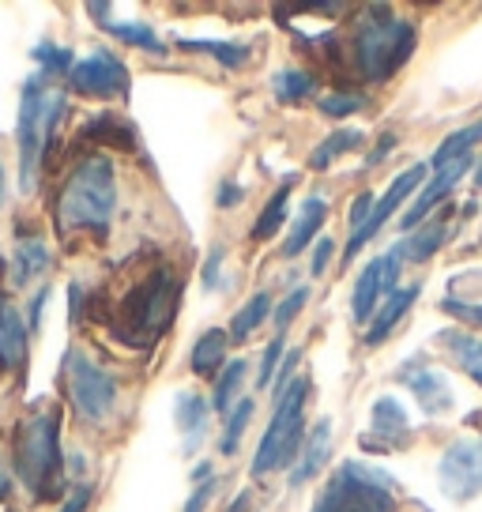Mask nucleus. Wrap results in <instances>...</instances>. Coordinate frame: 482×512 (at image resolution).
Here are the masks:
<instances>
[{"mask_svg": "<svg viewBox=\"0 0 482 512\" xmlns=\"http://www.w3.org/2000/svg\"><path fill=\"white\" fill-rule=\"evenodd\" d=\"M283 343H287V336H275L272 343H268V351H264V358H260L257 388H268V384L275 381V373H279V358H283Z\"/></svg>", "mask_w": 482, "mask_h": 512, "instance_id": "37", "label": "nucleus"}, {"mask_svg": "<svg viewBox=\"0 0 482 512\" xmlns=\"http://www.w3.org/2000/svg\"><path fill=\"white\" fill-rule=\"evenodd\" d=\"M437 343L449 351V358L460 369H467V377H475L482 384V339L464 336V332H441Z\"/></svg>", "mask_w": 482, "mask_h": 512, "instance_id": "25", "label": "nucleus"}, {"mask_svg": "<svg viewBox=\"0 0 482 512\" xmlns=\"http://www.w3.org/2000/svg\"><path fill=\"white\" fill-rule=\"evenodd\" d=\"M418 290H422V287H418V283H411V287H396L392 294H388L385 305L373 313L370 328H366V343H370V347H377V343H385V339L392 336V328L403 320V313L415 305Z\"/></svg>", "mask_w": 482, "mask_h": 512, "instance_id": "20", "label": "nucleus"}, {"mask_svg": "<svg viewBox=\"0 0 482 512\" xmlns=\"http://www.w3.org/2000/svg\"><path fill=\"white\" fill-rule=\"evenodd\" d=\"M226 351H230V336H226L223 328H211V332H204V336L196 339L189 366H193L196 377H211L215 381L226 366Z\"/></svg>", "mask_w": 482, "mask_h": 512, "instance_id": "23", "label": "nucleus"}, {"mask_svg": "<svg viewBox=\"0 0 482 512\" xmlns=\"http://www.w3.org/2000/svg\"><path fill=\"white\" fill-rule=\"evenodd\" d=\"M16 471L34 501L65 497V452H61V411L38 407L16 430Z\"/></svg>", "mask_w": 482, "mask_h": 512, "instance_id": "4", "label": "nucleus"}, {"mask_svg": "<svg viewBox=\"0 0 482 512\" xmlns=\"http://www.w3.org/2000/svg\"><path fill=\"white\" fill-rule=\"evenodd\" d=\"M441 490L452 501H467V497L482 494V441H456V445L441 456Z\"/></svg>", "mask_w": 482, "mask_h": 512, "instance_id": "11", "label": "nucleus"}, {"mask_svg": "<svg viewBox=\"0 0 482 512\" xmlns=\"http://www.w3.org/2000/svg\"><path fill=\"white\" fill-rule=\"evenodd\" d=\"M351 53H354V68H358L362 80L385 83L415 53V27L407 19L392 16L388 8H370L366 19H358Z\"/></svg>", "mask_w": 482, "mask_h": 512, "instance_id": "5", "label": "nucleus"}, {"mask_svg": "<svg viewBox=\"0 0 482 512\" xmlns=\"http://www.w3.org/2000/svg\"><path fill=\"white\" fill-rule=\"evenodd\" d=\"M117 211V170L113 159L102 151H91L76 162V170H68L65 185L57 192L53 204V223L61 238H106Z\"/></svg>", "mask_w": 482, "mask_h": 512, "instance_id": "1", "label": "nucleus"}, {"mask_svg": "<svg viewBox=\"0 0 482 512\" xmlns=\"http://www.w3.org/2000/svg\"><path fill=\"white\" fill-rule=\"evenodd\" d=\"M68 91L83 98H98V102H110V98L129 95V68L125 61L110 53V49H91L83 61L72 64L68 72Z\"/></svg>", "mask_w": 482, "mask_h": 512, "instance_id": "9", "label": "nucleus"}, {"mask_svg": "<svg viewBox=\"0 0 482 512\" xmlns=\"http://www.w3.org/2000/svg\"><path fill=\"white\" fill-rule=\"evenodd\" d=\"M306 302H309V287H294L283 302L275 305L272 317H275V332H279V336H287V328L294 324V317L306 309Z\"/></svg>", "mask_w": 482, "mask_h": 512, "instance_id": "36", "label": "nucleus"}, {"mask_svg": "<svg viewBox=\"0 0 482 512\" xmlns=\"http://www.w3.org/2000/svg\"><path fill=\"white\" fill-rule=\"evenodd\" d=\"M12 494V479H8V471H0V501Z\"/></svg>", "mask_w": 482, "mask_h": 512, "instance_id": "49", "label": "nucleus"}, {"mask_svg": "<svg viewBox=\"0 0 482 512\" xmlns=\"http://www.w3.org/2000/svg\"><path fill=\"white\" fill-rule=\"evenodd\" d=\"M445 313H452V317L467 320V324H482V305H460V302H445Z\"/></svg>", "mask_w": 482, "mask_h": 512, "instance_id": "43", "label": "nucleus"}, {"mask_svg": "<svg viewBox=\"0 0 482 512\" xmlns=\"http://www.w3.org/2000/svg\"><path fill=\"white\" fill-rule=\"evenodd\" d=\"M226 512H253V494H249V490H241V494L226 505Z\"/></svg>", "mask_w": 482, "mask_h": 512, "instance_id": "47", "label": "nucleus"}, {"mask_svg": "<svg viewBox=\"0 0 482 512\" xmlns=\"http://www.w3.org/2000/svg\"><path fill=\"white\" fill-rule=\"evenodd\" d=\"M403 494L396 479L373 464L347 460L324 482L313 512H400Z\"/></svg>", "mask_w": 482, "mask_h": 512, "instance_id": "7", "label": "nucleus"}, {"mask_svg": "<svg viewBox=\"0 0 482 512\" xmlns=\"http://www.w3.org/2000/svg\"><path fill=\"white\" fill-rule=\"evenodd\" d=\"M241 384H245V358H230L223 373L215 377V392H211V411L230 415L234 403L241 400Z\"/></svg>", "mask_w": 482, "mask_h": 512, "instance_id": "26", "label": "nucleus"}, {"mask_svg": "<svg viewBox=\"0 0 482 512\" xmlns=\"http://www.w3.org/2000/svg\"><path fill=\"white\" fill-rule=\"evenodd\" d=\"M181 305V279L170 268H151L144 279H136L125 294L121 305L113 309V339L125 343L132 351H151L177 317Z\"/></svg>", "mask_w": 482, "mask_h": 512, "instance_id": "2", "label": "nucleus"}, {"mask_svg": "<svg viewBox=\"0 0 482 512\" xmlns=\"http://www.w3.org/2000/svg\"><path fill=\"white\" fill-rule=\"evenodd\" d=\"M400 268H403V249H400V245L366 264V272L358 275L354 294H351V313H354V320H358V324H366V320L377 313V302H381V298H388V294L396 290Z\"/></svg>", "mask_w": 482, "mask_h": 512, "instance_id": "10", "label": "nucleus"}, {"mask_svg": "<svg viewBox=\"0 0 482 512\" xmlns=\"http://www.w3.org/2000/svg\"><path fill=\"white\" fill-rule=\"evenodd\" d=\"M290 185H294V177H287V181L272 192V200H268V204H264V211L257 215V223H253V238H257V241H268L272 234H279V226L287 223Z\"/></svg>", "mask_w": 482, "mask_h": 512, "instance_id": "28", "label": "nucleus"}, {"mask_svg": "<svg viewBox=\"0 0 482 512\" xmlns=\"http://www.w3.org/2000/svg\"><path fill=\"white\" fill-rule=\"evenodd\" d=\"M46 302H49V290H38V294H34V305H31V320H27L31 328L42 324V309H46Z\"/></svg>", "mask_w": 482, "mask_h": 512, "instance_id": "46", "label": "nucleus"}, {"mask_svg": "<svg viewBox=\"0 0 482 512\" xmlns=\"http://www.w3.org/2000/svg\"><path fill=\"white\" fill-rule=\"evenodd\" d=\"M181 49H189V53H211L215 61H223L226 68H241V64L249 61V49L245 46H234V42H177Z\"/></svg>", "mask_w": 482, "mask_h": 512, "instance_id": "35", "label": "nucleus"}, {"mask_svg": "<svg viewBox=\"0 0 482 512\" xmlns=\"http://www.w3.org/2000/svg\"><path fill=\"white\" fill-rule=\"evenodd\" d=\"M362 110V98L358 95H347V91H336V95L321 98V113L328 117H347V113Z\"/></svg>", "mask_w": 482, "mask_h": 512, "instance_id": "38", "label": "nucleus"}, {"mask_svg": "<svg viewBox=\"0 0 482 512\" xmlns=\"http://www.w3.org/2000/svg\"><path fill=\"white\" fill-rule=\"evenodd\" d=\"M87 505H91V486L80 482L72 494H65V501H61V509L57 512H87Z\"/></svg>", "mask_w": 482, "mask_h": 512, "instance_id": "40", "label": "nucleus"}, {"mask_svg": "<svg viewBox=\"0 0 482 512\" xmlns=\"http://www.w3.org/2000/svg\"><path fill=\"white\" fill-rule=\"evenodd\" d=\"M407 437H411V418L403 411V403L392 400V396H381V400L373 403V426L366 433V445L400 448Z\"/></svg>", "mask_w": 482, "mask_h": 512, "instance_id": "14", "label": "nucleus"}, {"mask_svg": "<svg viewBox=\"0 0 482 512\" xmlns=\"http://www.w3.org/2000/svg\"><path fill=\"white\" fill-rule=\"evenodd\" d=\"M241 196H245V189H241L238 181H223V185H219V196H215V204L226 211V208H234Z\"/></svg>", "mask_w": 482, "mask_h": 512, "instance_id": "44", "label": "nucleus"}, {"mask_svg": "<svg viewBox=\"0 0 482 512\" xmlns=\"http://www.w3.org/2000/svg\"><path fill=\"white\" fill-rule=\"evenodd\" d=\"M68 113V98L61 87L34 72L23 83L19 95V121H16V147H19V189L31 192L42 177V166L49 159V147L57 140V128Z\"/></svg>", "mask_w": 482, "mask_h": 512, "instance_id": "3", "label": "nucleus"}, {"mask_svg": "<svg viewBox=\"0 0 482 512\" xmlns=\"http://www.w3.org/2000/svg\"><path fill=\"white\" fill-rule=\"evenodd\" d=\"M102 31H110L113 38H121L125 46L132 49H144V53H155V57H162L166 53V46H162V38L147 23H98Z\"/></svg>", "mask_w": 482, "mask_h": 512, "instance_id": "32", "label": "nucleus"}, {"mask_svg": "<svg viewBox=\"0 0 482 512\" xmlns=\"http://www.w3.org/2000/svg\"><path fill=\"white\" fill-rule=\"evenodd\" d=\"M174 411H177V430L185 437V452H196L200 441H204V430H208V418H211V407L204 396H196V392H181L174 400Z\"/></svg>", "mask_w": 482, "mask_h": 512, "instance_id": "21", "label": "nucleus"}, {"mask_svg": "<svg viewBox=\"0 0 482 512\" xmlns=\"http://www.w3.org/2000/svg\"><path fill=\"white\" fill-rule=\"evenodd\" d=\"M332 253H336V245H332V238H317V249H313V275H324V268H328V260H332Z\"/></svg>", "mask_w": 482, "mask_h": 512, "instance_id": "41", "label": "nucleus"}, {"mask_svg": "<svg viewBox=\"0 0 482 512\" xmlns=\"http://www.w3.org/2000/svg\"><path fill=\"white\" fill-rule=\"evenodd\" d=\"M370 211H373V196L370 192H362L351 208V230H358V226L366 223V219H370Z\"/></svg>", "mask_w": 482, "mask_h": 512, "instance_id": "45", "label": "nucleus"}, {"mask_svg": "<svg viewBox=\"0 0 482 512\" xmlns=\"http://www.w3.org/2000/svg\"><path fill=\"white\" fill-rule=\"evenodd\" d=\"M354 147H362V132H358V128H339V132H332L328 140L317 144V151L309 155V166H313V170H328L332 162L343 159Z\"/></svg>", "mask_w": 482, "mask_h": 512, "instance_id": "29", "label": "nucleus"}, {"mask_svg": "<svg viewBox=\"0 0 482 512\" xmlns=\"http://www.w3.org/2000/svg\"><path fill=\"white\" fill-rule=\"evenodd\" d=\"M426 174H430L426 166H411L407 174H400L396 181H392V185H388L381 200H373L370 219L358 226V230H351V241H347V260H354V256L362 253V245H366V241H370L373 234H377V230H381V226H385L388 219L400 211V204L418 189V185H422V177H426Z\"/></svg>", "mask_w": 482, "mask_h": 512, "instance_id": "12", "label": "nucleus"}, {"mask_svg": "<svg viewBox=\"0 0 482 512\" xmlns=\"http://www.w3.org/2000/svg\"><path fill=\"white\" fill-rule=\"evenodd\" d=\"M253 411H257V403L249 400V396H241V400L234 403V411L226 415L223 437H219V452H223V456H234V452H238L241 437H245L249 422H253Z\"/></svg>", "mask_w": 482, "mask_h": 512, "instance_id": "31", "label": "nucleus"}, {"mask_svg": "<svg viewBox=\"0 0 482 512\" xmlns=\"http://www.w3.org/2000/svg\"><path fill=\"white\" fill-rule=\"evenodd\" d=\"M317 91V76L313 72H302V68H283L272 76V95L283 102V106H298L306 102L309 95Z\"/></svg>", "mask_w": 482, "mask_h": 512, "instance_id": "27", "label": "nucleus"}, {"mask_svg": "<svg viewBox=\"0 0 482 512\" xmlns=\"http://www.w3.org/2000/svg\"><path fill=\"white\" fill-rule=\"evenodd\" d=\"M219 268H223V245H215L208 256V264H204V287H219Z\"/></svg>", "mask_w": 482, "mask_h": 512, "instance_id": "42", "label": "nucleus"}, {"mask_svg": "<svg viewBox=\"0 0 482 512\" xmlns=\"http://www.w3.org/2000/svg\"><path fill=\"white\" fill-rule=\"evenodd\" d=\"M324 219H328V200L324 196H309L306 204H302V211H298V219H294V226L287 230V238H283V249L279 253L287 256H298L306 245H313L317 241V230L324 226Z\"/></svg>", "mask_w": 482, "mask_h": 512, "instance_id": "19", "label": "nucleus"}, {"mask_svg": "<svg viewBox=\"0 0 482 512\" xmlns=\"http://www.w3.org/2000/svg\"><path fill=\"white\" fill-rule=\"evenodd\" d=\"M475 185H479V189H482V162H479V166H475Z\"/></svg>", "mask_w": 482, "mask_h": 512, "instance_id": "50", "label": "nucleus"}, {"mask_svg": "<svg viewBox=\"0 0 482 512\" xmlns=\"http://www.w3.org/2000/svg\"><path fill=\"white\" fill-rule=\"evenodd\" d=\"M16 272H12V279H16V287H31L38 275H46L49 272V264H53V256H49L46 249V241L38 238V234H19L16 241Z\"/></svg>", "mask_w": 482, "mask_h": 512, "instance_id": "22", "label": "nucleus"}, {"mask_svg": "<svg viewBox=\"0 0 482 512\" xmlns=\"http://www.w3.org/2000/svg\"><path fill=\"white\" fill-rule=\"evenodd\" d=\"M272 309H275L272 294H268V290H257V294H253V298H249V302L234 313V320H230V332H226V336L234 339V343H245V339L253 336L264 320H272Z\"/></svg>", "mask_w": 482, "mask_h": 512, "instance_id": "24", "label": "nucleus"}, {"mask_svg": "<svg viewBox=\"0 0 482 512\" xmlns=\"http://www.w3.org/2000/svg\"><path fill=\"white\" fill-rule=\"evenodd\" d=\"M61 377H65V388H68V403L83 418L102 422L113 411V403H117V377L102 362H95L91 354L68 351Z\"/></svg>", "mask_w": 482, "mask_h": 512, "instance_id": "8", "label": "nucleus"}, {"mask_svg": "<svg viewBox=\"0 0 482 512\" xmlns=\"http://www.w3.org/2000/svg\"><path fill=\"white\" fill-rule=\"evenodd\" d=\"M445 238H449V223H430L422 226L418 234H411L407 241H400L403 249V260H411V264H422V260H430V256L445 245Z\"/></svg>", "mask_w": 482, "mask_h": 512, "instance_id": "30", "label": "nucleus"}, {"mask_svg": "<svg viewBox=\"0 0 482 512\" xmlns=\"http://www.w3.org/2000/svg\"><path fill=\"white\" fill-rule=\"evenodd\" d=\"M211 494H215V475H211V479H204V482H196V490L189 494V501H185V509H181V512H204V509H208Z\"/></svg>", "mask_w": 482, "mask_h": 512, "instance_id": "39", "label": "nucleus"}, {"mask_svg": "<svg viewBox=\"0 0 482 512\" xmlns=\"http://www.w3.org/2000/svg\"><path fill=\"white\" fill-rule=\"evenodd\" d=\"M80 140L83 144L113 147V151H136V147H140L136 128H132L125 117H117V113H98L95 121H87L80 132Z\"/></svg>", "mask_w": 482, "mask_h": 512, "instance_id": "18", "label": "nucleus"}, {"mask_svg": "<svg viewBox=\"0 0 482 512\" xmlns=\"http://www.w3.org/2000/svg\"><path fill=\"white\" fill-rule=\"evenodd\" d=\"M467 170H471V155H464V159H452V162H445V166L430 170L434 177H430V185H426V189L418 192L415 204L407 208V215H403V230H415V226L422 223V219H426V215H430V211H434L445 196H449L452 185H456Z\"/></svg>", "mask_w": 482, "mask_h": 512, "instance_id": "13", "label": "nucleus"}, {"mask_svg": "<svg viewBox=\"0 0 482 512\" xmlns=\"http://www.w3.org/2000/svg\"><path fill=\"white\" fill-rule=\"evenodd\" d=\"M328 448H332V418H321L302 441V452H298L294 471H290V486H302V482L313 479L328 460Z\"/></svg>", "mask_w": 482, "mask_h": 512, "instance_id": "16", "label": "nucleus"}, {"mask_svg": "<svg viewBox=\"0 0 482 512\" xmlns=\"http://www.w3.org/2000/svg\"><path fill=\"white\" fill-rule=\"evenodd\" d=\"M482 140V121H475V125L460 128V132H452L445 144L434 151V159H430V170H437V166H445V162L452 159H464V155H471V147Z\"/></svg>", "mask_w": 482, "mask_h": 512, "instance_id": "33", "label": "nucleus"}, {"mask_svg": "<svg viewBox=\"0 0 482 512\" xmlns=\"http://www.w3.org/2000/svg\"><path fill=\"white\" fill-rule=\"evenodd\" d=\"M403 384L418 396V403H422V411H426V415H445V411H452V403H456L449 381H445L437 369L407 366L403 369Z\"/></svg>", "mask_w": 482, "mask_h": 512, "instance_id": "15", "label": "nucleus"}, {"mask_svg": "<svg viewBox=\"0 0 482 512\" xmlns=\"http://www.w3.org/2000/svg\"><path fill=\"white\" fill-rule=\"evenodd\" d=\"M4 200H8V170H4V162H0V208H4Z\"/></svg>", "mask_w": 482, "mask_h": 512, "instance_id": "48", "label": "nucleus"}, {"mask_svg": "<svg viewBox=\"0 0 482 512\" xmlns=\"http://www.w3.org/2000/svg\"><path fill=\"white\" fill-rule=\"evenodd\" d=\"M306 400L309 377H290L283 388H275V411L268 430L260 437L257 456H253V475L264 479L272 471H283L298 460L302 441H306Z\"/></svg>", "mask_w": 482, "mask_h": 512, "instance_id": "6", "label": "nucleus"}, {"mask_svg": "<svg viewBox=\"0 0 482 512\" xmlns=\"http://www.w3.org/2000/svg\"><path fill=\"white\" fill-rule=\"evenodd\" d=\"M27 362V320L12 302H0V369H23Z\"/></svg>", "mask_w": 482, "mask_h": 512, "instance_id": "17", "label": "nucleus"}, {"mask_svg": "<svg viewBox=\"0 0 482 512\" xmlns=\"http://www.w3.org/2000/svg\"><path fill=\"white\" fill-rule=\"evenodd\" d=\"M34 64H38V72L53 80V76H61V72H72V64H76V53L68 46H53V42H38L31 49Z\"/></svg>", "mask_w": 482, "mask_h": 512, "instance_id": "34", "label": "nucleus"}]
</instances>
